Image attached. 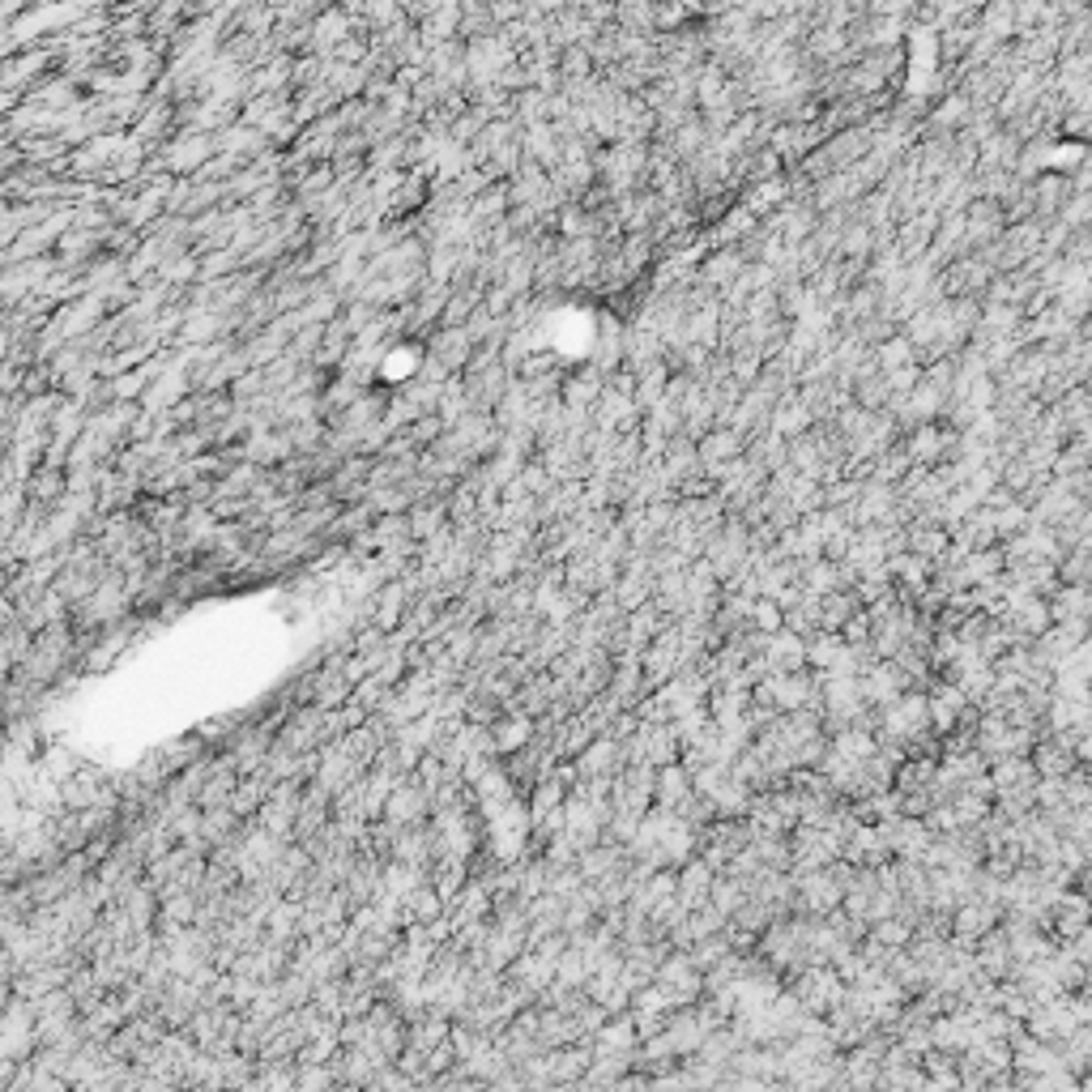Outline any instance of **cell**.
<instances>
[{
    "label": "cell",
    "instance_id": "cell-1",
    "mask_svg": "<svg viewBox=\"0 0 1092 1092\" xmlns=\"http://www.w3.org/2000/svg\"><path fill=\"white\" fill-rule=\"evenodd\" d=\"M1080 1025V1007H1071V1003H1050V1007H1041L1037 1011V1037H1071Z\"/></svg>",
    "mask_w": 1092,
    "mask_h": 1092
}]
</instances>
